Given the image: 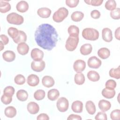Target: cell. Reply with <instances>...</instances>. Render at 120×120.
I'll use <instances>...</instances> for the list:
<instances>
[{
    "label": "cell",
    "instance_id": "2e32d148",
    "mask_svg": "<svg viewBox=\"0 0 120 120\" xmlns=\"http://www.w3.org/2000/svg\"><path fill=\"white\" fill-rule=\"evenodd\" d=\"M17 50L18 52L22 55H26L29 51V45L25 42L18 44L17 46Z\"/></svg>",
    "mask_w": 120,
    "mask_h": 120
},
{
    "label": "cell",
    "instance_id": "6da1fadb",
    "mask_svg": "<svg viewBox=\"0 0 120 120\" xmlns=\"http://www.w3.org/2000/svg\"><path fill=\"white\" fill-rule=\"evenodd\" d=\"M35 40L38 45L45 50H52L56 45L58 35L56 29L51 25L43 23L35 31Z\"/></svg>",
    "mask_w": 120,
    "mask_h": 120
},
{
    "label": "cell",
    "instance_id": "1f68e13d",
    "mask_svg": "<svg viewBox=\"0 0 120 120\" xmlns=\"http://www.w3.org/2000/svg\"><path fill=\"white\" fill-rule=\"evenodd\" d=\"M83 17L84 14L82 12L78 11L74 12L71 15V19L75 22L81 21L83 19Z\"/></svg>",
    "mask_w": 120,
    "mask_h": 120
},
{
    "label": "cell",
    "instance_id": "44dd1931",
    "mask_svg": "<svg viewBox=\"0 0 120 120\" xmlns=\"http://www.w3.org/2000/svg\"><path fill=\"white\" fill-rule=\"evenodd\" d=\"M13 40L16 44H20L21 43L25 42L27 40V35L24 31L19 30V33L17 36Z\"/></svg>",
    "mask_w": 120,
    "mask_h": 120
},
{
    "label": "cell",
    "instance_id": "f6af8a7d",
    "mask_svg": "<svg viewBox=\"0 0 120 120\" xmlns=\"http://www.w3.org/2000/svg\"><path fill=\"white\" fill-rule=\"evenodd\" d=\"M79 2V0H66V4L67 6L71 8L76 7Z\"/></svg>",
    "mask_w": 120,
    "mask_h": 120
},
{
    "label": "cell",
    "instance_id": "8992f818",
    "mask_svg": "<svg viewBox=\"0 0 120 120\" xmlns=\"http://www.w3.org/2000/svg\"><path fill=\"white\" fill-rule=\"evenodd\" d=\"M58 110L60 112H66L69 107V102L68 100L64 97L59 98L56 104Z\"/></svg>",
    "mask_w": 120,
    "mask_h": 120
},
{
    "label": "cell",
    "instance_id": "d6a6232c",
    "mask_svg": "<svg viewBox=\"0 0 120 120\" xmlns=\"http://www.w3.org/2000/svg\"><path fill=\"white\" fill-rule=\"evenodd\" d=\"M75 82L77 85H82L85 82V76L82 73H77L75 75Z\"/></svg>",
    "mask_w": 120,
    "mask_h": 120
},
{
    "label": "cell",
    "instance_id": "ee69618b",
    "mask_svg": "<svg viewBox=\"0 0 120 120\" xmlns=\"http://www.w3.org/2000/svg\"><path fill=\"white\" fill-rule=\"evenodd\" d=\"M84 2L88 5H90L93 6H100L103 2V0H84Z\"/></svg>",
    "mask_w": 120,
    "mask_h": 120
},
{
    "label": "cell",
    "instance_id": "7dc6e473",
    "mask_svg": "<svg viewBox=\"0 0 120 120\" xmlns=\"http://www.w3.org/2000/svg\"><path fill=\"white\" fill-rule=\"evenodd\" d=\"M90 16L94 19H98L100 16V13L98 10H93L90 13Z\"/></svg>",
    "mask_w": 120,
    "mask_h": 120
},
{
    "label": "cell",
    "instance_id": "836d02e7",
    "mask_svg": "<svg viewBox=\"0 0 120 120\" xmlns=\"http://www.w3.org/2000/svg\"><path fill=\"white\" fill-rule=\"evenodd\" d=\"M109 74L110 77L119 79L120 78V66H119L116 68H111L109 71Z\"/></svg>",
    "mask_w": 120,
    "mask_h": 120
},
{
    "label": "cell",
    "instance_id": "cb8c5ba5",
    "mask_svg": "<svg viewBox=\"0 0 120 120\" xmlns=\"http://www.w3.org/2000/svg\"><path fill=\"white\" fill-rule=\"evenodd\" d=\"M60 96L59 90L55 89L50 90L47 93V98L51 101L56 100Z\"/></svg>",
    "mask_w": 120,
    "mask_h": 120
},
{
    "label": "cell",
    "instance_id": "277c9868",
    "mask_svg": "<svg viewBox=\"0 0 120 120\" xmlns=\"http://www.w3.org/2000/svg\"><path fill=\"white\" fill-rule=\"evenodd\" d=\"M7 21L10 24L15 25H21L24 21L23 17L15 12L11 13L7 16Z\"/></svg>",
    "mask_w": 120,
    "mask_h": 120
},
{
    "label": "cell",
    "instance_id": "8d00e7d4",
    "mask_svg": "<svg viewBox=\"0 0 120 120\" xmlns=\"http://www.w3.org/2000/svg\"><path fill=\"white\" fill-rule=\"evenodd\" d=\"M8 35L13 39L17 36L19 33V30L15 28L10 27L8 30Z\"/></svg>",
    "mask_w": 120,
    "mask_h": 120
},
{
    "label": "cell",
    "instance_id": "5bb4252c",
    "mask_svg": "<svg viewBox=\"0 0 120 120\" xmlns=\"http://www.w3.org/2000/svg\"><path fill=\"white\" fill-rule=\"evenodd\" d=\"M2 58L6 61L12 62L15 58V54L12 51H6L2 54Z\"/></svg>",
    "mask_w": 120,
    "mask_h": 120
},
{
    "label": "cell",
    "instance_id": "7402d4cb",
    "mask_svg": "<svg viewBox=\"0 0 120 120\" xmlns=\"http://www.w3.org/2000/svg\"><path fill=\"white\" fill-rule=\"evenodd\" d=\"M92 50V46L90 44H85L81 46L80 49L81 53L83 55L90 54Z\"/></svg>",
    "mask_w": 120,
    "mask_h": 120
},
{
    "label": "cell",
    "instance_id": "484cf974",
    "mask_svg": "<svg viewBox=\"0 0 120 120\" xmlns=\"http://www.w3.org/2000/svg\"><path fill=\"white\" fill-rule=\"evenodd\" d=\"M85 108L88 113L90 115H93L96 112V106L94 103L92 101L89 100L86 102Z\"/></svg>",
    "mask_w": 120,
    "mask_h": 120
},
{
    "label": "cell",
    "instance_id": "d4e9b609",
    "mask_svg": "<svg viewBox=\"0 0 120 120\" xmlns=\"http://www.w3.org/2000/svg\"><path fill=\"white\" fill-rule=\"evenodd\" d=\"M102 95L106 98L111 99L115 95V91L114 89H109L105 88L102 91Z\"/></svg>",
    "mask_w": 120,
    "mask_h": 120
},
{
    "label": "cell",
    "instance_id": "ac0fdd59",
    "mask_svg": "<svg viewBox=\"0 0 120 120\" xmlns=\"http://www.w3.org/2000/svg\"><path fill=\"white\" fill-rule=\"evenodd\" d=\"M71 109L75 112L81 113L83 110V104L79 100L75 101L72 104Z\"/></svg>",
    "mask_w": 120,
    "mask_h": 120
},
{
    "label": "cell",
    "instance_id": "f1b7e54d",
    "mask_svg": "<svg viewBox=\"0 0 120 120\" xmlns=\"http://www.w3.org/2000/svg\"><path fill=\"white\" fill-rule=\"evenodd\" d=\"M68 31L69 36L77 37H78L79 34V29L75 25H70L68 28Z\"/></svg>",
    "mask_w": 120,
    "mask_h": 120
},
{
    "label": "cell",
    "instance_id": "4fadbf2b",
    "mask_svg": "<svg viewBox=\"0 0 120 120\" xmlns=\"http://www.w3.org/2000/svg\"><path fill=\"white\" fill-rule=\"evenodd\" d=\"M28 111L32 114L37 113L39 110V106L38 105L34 102H29L27 106Z\"/></svg>",
    "mask_w": 120,
    "mask_h": 120
},
{
    "label": "cell",
    "instance_id": "816d5d0a",
    "mask_svg": "<svg viewBox=\"0 0 120 120\" xmlns=\"http://www.w3.org/2000/svg\"><path fill=\"white\" fill-rule=\"evenodd\" d=\"M120 28L118 27L117 29L115 30V37L118 40H120Z\"/></svg>",
    "mask_w": 120,
    "mask_h": 120
},
{
    "label": "cell",
    "instance_id": "603a6c76",
    "mask_svg": "<svg viewBox=\"0 0 120 120\" xmlns=\"http://www.w3.org/2000/svg\"><path fill=\"white\" fill-rule=\"evenodd\" d=\"M98 55L102 59H106L110 55V51L107 48L103 47L98 50Z\"/></svg>",
    "mask_w": 120,
    "mask_h": 120
},
{
    "label": "cell",
    "instance_id": "9a60e30c",
    "mask_svg": "<svg viewBox=\"0 0 120 120\" xmlns=\"http://www.w3.org/2000/svg\"><path fill=\"white\" fill-rule=\"evenodd\" d=\"M42 83L45 87L46 88H50L54 85L55 81L52 76L45 75L43 77L42 79Z\"/></svg>",
    "mask_w": 120,
    "mask_h": 120
},
{
    "label": "cell",
    "instance_id": "f5cc1de1",
    "mask_svg": "<svg viewBox=\"0 0 120 120\" xmlns=\"http://www.w3.org/2000/svg\"><path fill=\"white\" fill-rule=\"evenodd\" d=\"M0 45H1V49H0V51H2L3 49V48H4V44L2 43V41H0Z\"/></svg>",
    "mask_w": 120,
    "mask_h": 120
},
{
    "label": "cell",
    "instance_id": "ba28073f",
    "mask_svg": "<svg viewBox=\"0 0 120 120\" xmlns=\"http://www.w3.org/2000/svg\"><path fill=\"white\" fill-rule=\"evenodd\" d=\"M87 64L88 66L90 68H98L101 66L102 64V61L97 57L92 56L89 58Z\"/></svg>",
    "mask_w": 120,
    "mask_h": 120
},
{
    "label": "cell",
    "instance_id": "d6986e66",
    "mask_svg": "<svg viewBox=\"0 0 120 120\" xmlns=\"http://www.w3.org/2000/svg\"><path fill=\"white\" fill-rule=\"evenodd\" d=\"M51 10L47 8H41L37 11L38 15L43 18H48L51 14Z\"/></svg>",
    "mask_w": 120,
    "mask_h": 120
},
{
    "label": "cell",
    "instance_id": "e575fe53",
    "mask_svg": "<svg viewBox=\"0 0 120 120\" xmlns=\"http://www.w3.org/2000/svg\"><path fill=\"white\" fill-rule=\"evenodd\" d=\"M45 96V92L43 90H38L34 93V98L37 100H41L43 99Z\"/></svg>",
    "mask_w": 120,
    "mask_h": 120
},
{
    "label": "cell",
    "instance_id": "7c38bea8",
    "mask_svg": "<svg viewBox=\"0 0 120 120\" xmlns=\"http://www.w3.org/2000/svg\"><path fill=\"white\" fill-rule=\"evenodd\" d=\"M27 82L30 86L35 87L38 84L39 82V78L36 75L31 74L28 76Z\"/></svg>",
    "mask_w": 120,
    "mask_h": 120
},
{
    "label": "cell",
    "instance_id": "83f0119b",
    "mask_svg": "<svg viewBox=\"0 0 120 120\" xmlns=\"http://www.w3.org/2000/svg\"><path fill=\"white\" fill-rule=\"evenodd\" d=\"M87 77L89 80L92 82H97L100 79V75L99 74L94 70H90L87 73Z\"/></svg>",
    "mask_w": 120,
    "mask_h": 120
},
{
    "label": "cell",
    "instance_id": "f907efd6",
    "mask_svg": "<svg viewBox=\"0 0 120 120\" xmlns=\"http://www.w3.org/2000/svg\"><path fill=\"white\" fill-rule=\"evenodd\" d=\"M0 38L1 39V41L2 42V43L4 44V45H6L8 44L9 42V39L6 35L2 34L0 36Z\"/></svg>",
    "mask_w": 120,
    "mask_h": 120
},
{
    "label": "cell",
    "instance_id": "8fae6325",
    "mask_svg": "<svg viewBox=\"0 0 120 120\" xmlns=\"http://www.w3.org/2000/svg\"><path fill=\"white\" fill-rule=\"evenodd\" d=\"M103 39L106 42H110L113 39L112 30L108 28H105L102 30Z\"/></svg>",
    "mask_w": 120,
    "mask_h": 120
},
{
    "label": "cell",
    "instance_id": "f35d334b",
    "mask_svg": "<svg viewBox=\"0 0 120 120\" xmlns=\"http://www.w3.org/2000/svg\"><path fill=\"white\" fill-rule=\"evenodd\" d=\"M111 17L115 20H119L120 18V9L116 8L110 12Z\"/></svg>",
    "mask_w": 120,
    "mask_h": 120
},
{
    "label": "cell",
    "instance_id": "f546056e",
    "mask_svg": "<svg viewBox=\"0 0 120 120\" xmlns=\"http://www.w3.org/2000/svg\"><path fill=\"white\" fill-rule=\"evenodd\" d=\"M11 9V6L9 3L7 1L0 0V12L5 13Z\"/></svg>",
    "mask_w": 120,
    "mask_h": 120
},
{
    "label": "cell",
    "instance_id": "9c48e42d",
    "mask_svg": "<svg viewBox=\"0 0 120 120\" xmlns=\"http://www.w3.org/2000/svg\"><path fill=\"white\" fill-rule=\"evenodd\" d=\"M31 58L35 61L42 60L44 57V52L38 48H34L31 51L30 53Z\"/></svg>",
    "mask_w": 120,
    "mask_h": 120
},
{
    "label": "cell",
    "instance_id": "ffe728a7",
    "mask_svg": "<svg viewBox=\"0 0 120 120\" xmlns=\"http://www.w3.org/2000/svg\"><path fill=\"white\" fill-rule=\"evenodd\" d=\"M16 9L21 13H24L29 9V4L27 2L24 0H21L17 3L16 6Z\"/></svg>",
    "mask_w": 120,
    "mask_h": 120
},
{
    "label": "cell",
    "instance_id": "74e56055",
    "mask_svg": "<svg viewBox=\"0 0 120 120\" xmlns=\"http://www.w3.org/2000/svg\"><path fill=\"white\" fill-rule=\"evenodd\" d=\"M14 82L18 85H22L25 82V77L21 74L17 75L14 78Z\"/></svg>",
    "mask_w": 120,
    "mask_h": 120
},
{
    "label": "cell",
    "instance_id": "bcb514c9",
    "mask_svg": "<svg viewBox=\"0 0 120 120\" xmlns=\"http://www.w3.org/2000/svg\"><path fill=\"white\" fill-rule=\"evenodd\" d=\"M95 119L96 120H107V115L104 112H99L97 114L95 117Z\"/></svg>",
    "mask_w": 120,
    "mask_h": 120
},
{
    "label": "cell",
    "instance_id": "7a4b0ae2",
    "mask_svg": "<svg viewBox=\"0 0 120 120\" xmlns=\"http://www.w3.org/2000/svg\"><path fill=\"white\" fill-rule=\"evenodd\" d=\"M82 36L86 40L95 41L97 40L99 38V32L95 29L87 28L83 30Z\"/></svg>",
    "mask_w": 120,
    "mask_h": 120
},
{
    "label": "cell",
    "instance_id": "c3c4849f",
    "mask_svg": "<svg viewBox=\"0 0 120 120\" xmlns=\"http://www.w3.org/2000/svg\"><path fill=\"white\" fill-rule=\"evenodd\" d=\"M37 119L38 120H49V117L45 113H41L37 116Z\"/></svg>",
    "mask_w": 120,
    "mask_h": 120
},
{
    "label": "cell",
    "instance_id": "52a82bcc",
    "mask_svg": "<svg viewBox=\"0 0 120 120\" xmlns=\"http://www.w3.org/2000/svg\"><path fill=\"white\" fill-rule=\"evenodd\" d=\"M45 66V64L44 61H35L33 60L31 63V69L37 72H40L42 71Z\"/></svg>",
    "mask_w": 120,
    "mask_h": 120
},
{
    "label": "cell",
    "instance_id": "681fc988",
    "mask_svg": "<svg viewBox=\"0 0 120 120\" xmlns=\"http://www.w3.org/2000/svg\"><path fill=\"white\" fill-rule=\"evenodd\" d=\"M67 120H81L82 118L80 115H78L74 114H71L69 115V116L67 118Z\"/></svg>",
    "mask_w": 120,
    "mask_h": 120
},
{
    "label": "cell",
    "instance_id": "5b68a950",
    "mask_svg": "<svg viewBox=\"0 0 120 120\" xmlns=\"http://www.w3.org/2000/svg\"><path fill=\"white\" fill-rule=\"evenodd\" d=\"M79 40V39L78 37H74L69 36L66 42V49L68 51H74L77 46Z\"/></svg>",
    "mask_w": 120,
    "mask_h": 120
},
{
    "label": "cell",
    "instance_id": "b9f144b4",
    "mask_svg": "<svg viewBox=\"0 0 120 120\" xmlns=\"http://www.w3.org/2000/svg\"><path fill=\"white\" fill-rule=\"evenodd\" d=\"M116 82L112 79L108 80L106 81L105 86L106 88L109 89H114L116 87Z\"/></svg>",
    "mask_w": 120,
    "mask_h": 120
},
{
    "label": "cell",
    "instance_id": "60d3db41",
    "mask_svg": "<svg viewBox=\"0 0 120 120\" xmlns=\"http://www.w3.org/2000/svg\"><path fill=\"white\" fill-rule=\"evenodd\" d=\"M110 117L112 120H119L120 119V110L116 109L112 111L111 112Z\"/></svg>",
    "mask_w": 120,
    "mask_h": 120
},
{
    "label": "cell",
    "instance_id": "4316f807",
    "mask_svg": "<svg viewBox=\"0 0 120 120\" xmlns=\"http://www.w3.org/2000/svg\"><path fill=\"white\" fill-rule=\"evenodd\" d=\"M4 113L8 118H13L16 114V110L14 106H8L5 109Z\"/></svg>",
    "mask_w": 120,
    "mask_h": 120
},
{
    "label": "cell",
    "instance_id": "3957f363",
    "mask_svg": "<svg viewBox=\"0 0 120 120\" xmlns=\"http://www.w3.org/2000/svg\"><path fill=\"white\" fill-rule=\"evenodd\" d=\"M68 10L65 8L61 7L54 13L52 15V19L56 22H60L68 16Z\"/></svg>",
    "mask_w": 120,
    "mask_h": 120
},
{
    "label": "cell",
    "instance_id": "4dcf8cb0",
    "mask_svg": "<svg viewBox=\"0 0 120 120\" xmlns=\"http://www.w3.org/2000/svg\"><path fill=\"white\" fill-rule=\"evenodd\" d=\"M16 98L19 101H25L28 98V92L24 90H20L16 93Z\"/></svg>",
    "mask_w": 120,
    "mask_h": 120
},
{
    "label": "cell",
    "instance_id": "30bf717a",
    "mask_svg": "<svg viewBox=\"0 0 120 120\" xmlns=\"http://www.w3.org/2000/svg\"><path fill=\"white\" fill-rule=\"evenodd\" d=\"M86 68V63L82 60H75L73 65L74 70L77 73H81Z\"/></svg>",
    "mask_w": 120,
    "mask_h": 120
},
{
    "label": "cell",
    "instance_id": "d590c367",
    "mask_svg": "<svg viewBox=\"0 0 120 120\" xmlns=\"http://www.w3.org/2000/svg\"><path fill=\"white\" fill-rule=\"evenodd\" d=\"M117 4L114 0H108L105 3V7L108 10L112 11L116 8Z\"/></svg>",
    "mask_w": 120,
    "mask_h": 120
},
{
    "label": "cell",
    "instance_id": "e0dca14e",
    "mask_svg": "<svg viewBox=\"0 0 120 120\" xmlns=\"http://www.w3.org/2000/svg\"><path fill=\"white\" fill-rule=\"evenodd\" d=\"M98 107L102 112H106L109 110L111 107V103L106 100L102 99L100 100L98 104Z\"/></svg>",
    "mask_w": 120,
    "mask_h": 120
},
{
    "label": "cell",
    "instance_id": "7bdbcfd3",
    "mask_svg": "<svg viewBox=\"0 0 120 120\" xmlns=\"http://www.w3.org/2000/svg\"><path fill=\"white\" fill-rule=\"evenodd\" d=\"M15 89L14 87L11 86H8L6 87L3 90V94L6 95L13 96L15 93Z\"/></svg>",
    "mask_w": 120,
    "mask_h": 120
},
{
    "label": "cell",
    "instance_id": "ab89813d",
    "mask_svg": "<svg viewBox=\"0 0 120 120\" xmlns=\"http://www.w3.org/2000/svg\"><path fill=\"white\" fill-rule=\"evenodd\" d=\"M12 100V96L3 94L1 97V101L5 105L9 104Z\"/></svg>",
    "mask_w": 120,
    "mask_h": 120
}]
</instances>
